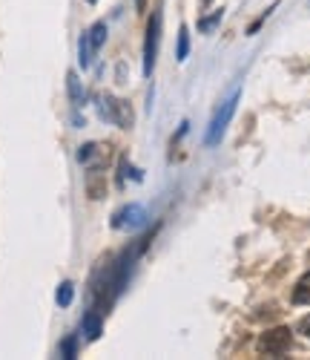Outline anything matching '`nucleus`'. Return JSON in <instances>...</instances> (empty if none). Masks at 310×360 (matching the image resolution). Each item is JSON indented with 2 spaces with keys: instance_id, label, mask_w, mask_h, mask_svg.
<instances>
[{
  "instance_id": "13",
  "label": "nucleus",
  "mask_w": 310,
  "mask_h": 360,
  "mask_svg": "<svg viewBox=\"0 0 310 360\" xmlns=\"http://www.w3.org/2000/svg\"><path fill=\"white\" fill-rule=\"evenodd\" d=\"M72 297H75V285H72V283H60V285H58V297H55L58 306L67 309V306L72 303Z\"/></svg>"
},
{
  "instance_id": "2",
  "label": "nucleus",
  "mask_w": 310,
  "mask_h": 360,
  "mask_svg": "<svg viewBox=\"0 0 310 360\" xmlns=\"http://www.w3.org/2000/svg\"><path fill=\"white\" fill-rule=\"evenodd\" d=\"M98 112H101L104 122H109V124H115L121 130H130L133 127V118H135L133 115V107L127 101L115 98V96H101L98 98Z\"/></svg>"
},
{
  "instance_id": "7",
  "label": "nucleus",
  "mask_w": 310,
  "mask_h": 360,
  "mask_svg": "<svg viewBox=\"0 0 310 360\" xmlns=\"http://www.w3.org/2000/svg\"><path fill=\"white\" fill-rule=\"evenodd\" d=\"M86 193H89V199H104L107 196V179H104L101 167H92L86 173Z\"/></svg>"
},
{
  "instance_id": "18",
  "label": "nucleus",
  "mask_w": 310,
  "mask_h": 360,
  "mask_svg": "<svg viewBox=\"0 0 310 360\" xmlns=\"http://www.w3.org/2000/svg\"><path fill=\"white\" fill-rule=\"evenodd\" d=\"M135 12H141V15L147 12V0H135Z\"/></svg>"
},
{
  "instance_id": "5",
  "label": "nucleus",
  "mask_w": 310,
  "mask_h": 360,
  "mask_svg": "<svg viewBox=\"0 0 310 360\" xmlns=\"http://www.w3.org/2000/svg\"><path fill=\"white\" fill-rule=\"evenodd\" d=\"M147 225V211H144V205H123L121 211H115V217H112V228H130V231H135V228H144Z\"/></svg>"
},
{
  "instance_id": "11",
  "label": "nucleus",
  "mask_w": 310,
  "mask_h": 360,
  "mask_svg": "<svg viewBox=\"0 0 310 360\" xmlns=\"http://www.w3.org/2000/svg\"><path fill=\"white\" fill-rule=\"evenodd\" d=\"M86 35H89V44H92V49H95V52H98V49L104 46V41H107V23H104V20H98L95 26H92V29H89V32H86Z\"/></svg>"
},
{
  "instance_id": "10",
  "label": "nucleus",
  "mask_w": 310,
  "mask_h": 360,
  "mask_svg": "<svg viewBox=\"0 0 310 360\" xmlns=\"http://www.w3.org/2000/svg\"><path fill=\"white\" fill-rule=\"evenodd\" d=\"M92 55H95V49H92V44H89V35L83 32V35H81V41H78V61H81V67H83V70L92 64Z\"/></svg>"
},
{
  "instance_id": "9",
  "label": "nucleus",
  "mask_w": 310,
  "mask_h": 360,
  "mask_svg": "<svg viewBox=\"0 0 310 360\" xmlns=\"http://www.w3.org/2000/svg\"><path fill=\"white\" fill-rule=\"evenodd\" d=\"M293 303H296V306H310V271L296 283V288H293Z\"/></svg>"
},
{
  "instance_id": "17",
  "label": "nucleus",
  "mask_w": 310,
  "mask_h": 360,
  "mask_svg": "<svg viewBox=\"0 0 310 360\" xmlns=\"http://www.w3.org/2000/svg\"><path fill=\"white\" fill-rule=\"evenodd\" d=\"M299 335H304V338H310V314L299 320Z\"/></svg>"
},
{
  "instance_id": "6",
  "label": "nucleus",
  "mask_w": 310,
  "mask_h": 360,
  "mask_svg": "<svg viewBox=\"0 0 310 360\" xmlns=\"http://www.w3.org/2000/svg\"><path fill=\"white\" fill-rule=\"evenodd\" d=\"M78 162L83 165V167H107V162H109V147L107 144H98V141H89V144H83L81 150H78Z\"/></svg>"
},
{
  "instance_id": "8",
  "label": "nucleus",
  "mask_w": 310,
  "mask_h": 360,
  "mask_svg": "<svg viewBox=\"0 0 310 360\" xmlns=\"http://www.w3.org/2000/svg\"><path fill=\"white\" fill-rule=\"evenodd\" d=\"M81 328H83L86 340H98V338H101V311H98V309H89V311L83 314Z\"/></svg>"
},
{
  "instance_id": "1",
  "label": "nucleus",
  "mask_w": 310,
  "mask_h": 360,
  "mask_svg": "<svg viewBox=\"0 0 310 360\" xmlns=\"http://www.w3.org/2000/svg\"><path fill=\"white\" fill-rule=\"evenodd\" d=\"M293 349V335L288 326H276V328H267L264 335H259L256 340V352L262 357H282Z\"/></svg>"
},
{
  "instance_id": "3",
  "label": "nucleus",
  "mask_w": 310,
  "mask_h": 360,
  "mask_svg": "<svg viewBox=\"0 0 310 360\" xmlns=\"http://www.w3.org/2000/svg\"><path fill=\"white\" fill-rule=\"evenodd\" d=\"M161 26H164V15L161 6L152 12L149 23H147V38H144V75L149 78L155 70V58H159V44H161Z\"/></svg>"
},
{
  "instance_id": "15",
  "label": "nucleus",
  "mask_w": 310,
  "mask_h": 360,
  "mask_svg": "<svg viewBox=\"0 0 310 360\" xmlns=\"http://www.w3.org/2000/svg\"><path fill=\"white\" fill-rule=\"evenodd\" d=\"M75 352H78V340H75V338H67L64 343H60V357L72 360V357H75Z\"/></svg>"
},
{
  "instance_id": "16",
  "label": "nucleus",
  "mask_w": 310,
  "mask_h": 360,
  "mask_svg": "<svg viewBox=\"0 0 310 360\" xmlns=\"http://www.w3.org/2000/svg\"><path fill=\"white\" fill-rule=\"evenodd\" d=\"M219 20H222V12H215L213 18H204V20L198 23V29H201V32H210V29H213L215 23H219Z\"/></svg>"
},
{
  "instance_id": "19",
  "label": "nucleus",
  "mask_w": 310,
  "mask_h": 360,
  "mask_svg": "<svg viewBox=\"0 0 310 360\" xmlns=\"http://www.w3.org/2000/svg\"><path fill=\"white\" fill-rule=\"evenodd\" d=\"M201 4H204V6H210V4H213V0H201Z\"/></svg>"
},
{
  "instance_id": "12",
  "label": "nucleus",
  "mask_w": 310,
  "mask_h": 360,
  "mask_svg": "<svg viewBox=\"0 0 310 360\" xmlns=\"http://www.w3.org/2000/svg\"><path fill=\"white\" fill-rule=\"evenodd\" d=\"M187 55H190V29L181 26L178 29V52H175V58L178 61H187Z\"/></svg>"
},
{
  "instance_id": "14",
  "label": "nucleus",
  "mask_w": 310,
  "mask_h": 360,
  "mask_svg": "<svg viewBox=\"0 0 310 360\" xmlns=\"http://www.w3.org/2000/svg\"><path fill=\"white\" fill-rule=\"evenodd\" d=\"M67 81H69V96H72L75 107H81V104H83V89H81L78 75H75V72H69V75H67Z\"/></svg>"
},
{
  "instance_id": "20",
  "label": "nucleus",
  "mask_w": 310,
  "mask_h": 360,
  "mask_svg": "<svg viewBox=\"0 0 310 360\" xmlns=\"http://www.w3.org/2000/svg\"><path fill=\"white\" fill-rule=\"evenodd\" d=\"M86 4H95V0H86Z\"/></svg>"
},
{
  "instance_id": "4",
  "label": "nucleus",
  "mask_w": 310,
  "mask_h": 360,
  "mask_svg": "<svg viewBox=\"0 0 310 360\" xmlns=\"http://www.w3.org/2000/svg\"><path fill=\"white\" fill-rule=\"evenodd\" d=\"M238 98H241V93L236 89V93L215 110V115H213V122H210V130H207V144L213 147V144H219L222 141V136H224V130H227V124H230V118L236 115V107H238Z\"/></svg>"
}]
</instances>
